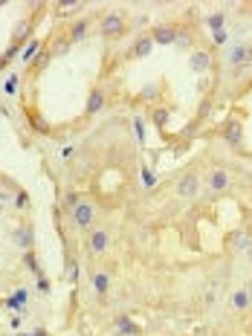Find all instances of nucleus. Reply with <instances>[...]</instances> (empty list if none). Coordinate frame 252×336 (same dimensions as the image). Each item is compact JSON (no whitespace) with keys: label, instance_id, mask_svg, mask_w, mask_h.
I'll return each mask as SVG.
<instances>
[{"label":"nucleus","instance_id":"13","mask_svg":"<svg viewBox=\"0 0 252 336\" xmlns=\"http://www.w3.org/2000/svg\"><path fill=\"white\" fill-rule=\"evenodd\" d=\"M93 290H96V296H108V290H110V278H108V273H93Z\"/></svg>","mask_w":252,"mask_h":336},{"label":"nucleus","instance_id":"22","mask_svg":"<svg viewBox=\"0 0 252 336\" xmlns=\"http://www.w3.org/2000/svg\"><path fill=\"white\" fill-rule=\"evenodd\" d=\"M235 247H238V249H246V247H249V238H246V235H235Z\"/></svg>","mask_w":252,"mask_h":336},{"label":"nucleus","instance_id":"26","mask_svg":"<svg viewBox=\"0 0 252 336\" xmlns=\"http://www.w3.org/2000/svg\"><path fill=\"white\" fill-rule=\"evenodd\" d=\"M154 119H157V125H165V119H168V113H165V110H157V113H154Z\"/></svg>","mask_w":252,"mask_h":336},{"label":"nucleus","instance_id":"2","mask_svg":"<svg viewBox=\"0 0 252 336\" xmlns=\"http://www.w3.org/2000/svg\"><path fill=\"white\" fill-rule=\"evenodd\" d=\"M70 218H72V223H75L79 229H87V226L96 221V209H93L90 200H81L79 206H72L70 209Z\"/></svg>","mask_w":252,"mask_h":336},{"label":"nucleus","instance_id":"14","mask_svg":"<svg viewBox=\"0 0 252 336\" xmlns=\"http://www.w3.org/2000/svg\"><path fill=\"white\" fill-rule=\"evenodd\" d=\"M102 107H105V93H102V90H93L90 99H87V116L99 113Z\"/></svg>","mask_w":252,"mask_h":336},{"label":"nucleus","instance_id":"23","mask_svg":"<svg viewBox=\"0 0 252 336\" xmlns=\"http://www.w3.org/2000/svg\"><path fill=\"white\" fill-rule=\"evenodd\" d=\"M64 203H67V206H70V209H72V206H79V203H81V197L75 195V191H70V195L64 197Z\"/></svg>","mask_w":252,"mask_h":336},{"label":"nucleus","instance_id":"11","mask_svg":"<svg viewBox=\"0 0 252 336\" xmlns=\"http://www.w3.org/2000/svg\"><path fill=\"white\" fill-rule=\"evenodd\" d=\"M87 29H90V23H87V20H75V23L70 27V38H67V41H70V44H79V41H84V38H87Z\"/></svg>","mask_w":252,"mask_h":336},{"label":"nucleus","instance_id":"1","mask_svg":"<svg viewBox=\"0 0 252 336\" xmlns=\"http://www.w3.org/2000/svg\"><path fill=\"white\" fill-rule=\"evenodd\" d=\"M99 29H102L105 38H122L125 35V18H122L119 12H108V15L102 18Z\"/></svg>","mask_w":252,"mask_h":336},{"label":"nucleus","instance_id":"10","mask_svg":"<svg viewBox=\"0 0 252 336\" xmlns=\"http://www.w3.org/2000/svg\"><path fill=\"white\" fill-rule=\"evenodd\" d=\"M151 38H154V44H174V41H177V29L168 27V23H162V27H157L151 32Z\"/></svg>","mask_w":252,"mask_h":336},{"label":"nucleus","instance_id":"17","mask_svg":"<svg viewBox=\"0 0 252 336\" xmlns=\"http://www.w3.org/2000/svg\"><path fill=\"white\" fill-rule=\"evenodd\" d=\"M18 87H20V79H18V76H9V79H6V84H3V90H6L9 96H15V93H18Z\"/></svg>","mask_w":252,"mask_h":336},{"label":"nucleus","instance_id":"7","mask_svg":"<svg viewBox=\"0 0 252 336\" xmlns=\"http://www.w3.org/2000/svg\"><path fill=\"white\" fill-rule=\"evenodd\" d=\"M209 180V188L212 191H223V188H229V171H223V168H212L206 174Z\"/></svg>","mask_w":252,"mask_h":336},{"label":"nucleus","instance_id":"28","mask_svg":"<svg viewBox=\"0 0 252 336\" xmlns=\"http://www.w3.org/2000/svg\"><path fill=\"white\" fill-rule=\"evenodd\" d=\"M20 336H32V333H20Z\"/></svg>","mask_w":252,"mask_h":336},{"label":"nucleus","instance_id":"9","mask_svg":"<svg viewBox=\"0 0 252 336\" xmlns=\"http://www.w3.org/2000/svg\"><path fill=\"white\" fill-rule=\"evenodd\" d=\"M229 304H232L235 313H246V310H249V304H252V293L246 290V287L235 290V293H232V301H229Z\"/></svg>","mask_w":252,"mask_h":336},{"label":"nucleus","instance_id":"24","mask_svg":"<svg viewBox=\"0 0 252 336\" xmlns=\"http://www.w3.org/2000/svg\"><path fill=\"white\" fill-rule=\"evenodd\" d=\"M212 38H215V44H226V41H229V35H226L223 29H220V32H212Z\"/></svg>","mask_w":252,"mask_h":336},{"label":"nucleus","instance_id":"15","mask_svg":"<svg viewBox=\"0 0 252 336\" xmlns=\"http://www.w3.org/2000/svg\"><path fill=\"white\" fill-rule=\"evenodd\" d=\"M206 23L212 27V32H220L223 23H226V15H223V12H215V15H209V18H206Z\"/></svg>","mask_w":252,"mask_h":336},{"label":"nucleus","instance_id":"8","mask_svg":"<svg viewBox=\"0 0 252 336\" xmlns=\"http://www.w3.org/2000/svg\"><path fill=\"white\" fill-rule=\"evenodd\" d=\"M189 67L194 73H206L209 67H212V53H206V50H194L189 58Z\"/></svg>","mask_w":252,"mask_h":336},{"label":"nucleus","instance_id":"5","mask_svg":"<svg viewBox=\"0 0 252 336\" xmlns=\"http://www.w3.org/2000/svg\"><path fill=\"white\" fill-rule=\"evenodd\" d=\"M220 133H223V139L229 142V145H241L243 142V125L238 122V119H226Z\"/></svg>","mask_w":252,"mask_h":336},{"label":"nucleus","instance_id":"21","mask_svg":"<svg viewBox=\"0 0 252 336\" xmlns=\"http://www.w3.org/2000/svg\"><path fill=\"white\" fill-rule=\"evenodd\" d=\"M27 32H29V20H23V23L15 29V41H23V38H27Z\"/></svg>","mask_w":252,"mask_h":336},{"label":"nucleus","instance_id":"4","mask_svg":"<svg viewBox=\"0 0 252 336\" xmlns=\"http://www.w3.org/2000/svg\"><path fill=\"white\" fill-rule=\"evenodd\" d=\"M87 247H90L93 255H105V252L110 249V235L105 229H93L90 238H87Z\"/></svg>","mask_w":252,"mask_h":336},{"label":"nucleus","instance_id":"27","mask_svg":"<svg viewBox=\"0 0 252 336\" xmlns=\"http://www.w3.org/2000/svg\"><path fill=\"white\" fill-rule=\"evenodd\" d=\"M209 110H212V105H209V102H203V107H200V116H209Z\"/></svg>","mask_w":252,"mask_h":336},{"label":"nucleus","instance_id":"20","mask_svg":"<svg viewBox=\"0 0 252 336\" xmlns=\"http://www.w3.org/2000/svg\"><path fill=\"white\" fill-rule=\"evenodd\" d=\"M142 180H145V186H157V174L151 168H142Z\"/></svg>","mask_w":252,"mask_h":336},{"label":"nucleus","instance_id":"19","mask_svg":"<svg viewBox=\"0 0 252 336\" xmlns=\"http://www.w3.org/2000/svg\"><path fill=\"white\" fill-rule=\"evenodd\" d=\"M18 241H20V247L27 249L29 244H32V232H29V229H20V232H18Z\"/></svg>","mask_w":252,"mask_h":336},{"label":"nucleus","instance_id":"6","mask_svg":"<svg viewBox=\"0 0 252 336\" xmlns=\"http://www.w3.org/2000/svg\"><path fill=\"white\" fill-rule=\"evenodd\" d=\"M226 61L232 64V67L249 64V61H252V44H238V46H232V53L226 55Z\"/></svg>","mask_w":252,"mask_h":336},{"label":"nucleus","instance_id":"25","mask_svg":"<svg viewBox=\"0 0 252 336\" xmlns=\"http://www.w3.org/2000/svg\"><path fill=\"white\" fill-rule=\"evenodd\" d=\"M32 53H38V41L27 46V53H23V61H29V58H32Z\"/></svg>","mask_w":252,"mask_h":336},{"label":"nucleus","instance_id":"16","mask_svg":"<svg viewBox=\"0 0 252 336\" xmlns=\"http://www.w3.org/2000/svg\"><path fill=\"white\" fill-rule=\"evenodd\" d=\"M116 327H119V333H136V325L131 322V319H125V316L116 319Z\"/></svg>","mask_w":252,"mask_h":336},{"label":"nucleus","instance_id":"18","mask_svg":"<svg viewBox=\"0 0 252 336\" xmlns=\"http://www.w3.org/2000/svg\"><path fill=\"white\" fill-rule=\"evenodd\" d=\"M84 3L81 0H72V3H58V15H70L72 9H81Z\"/></svg>","mask_w":252,"mask_h":336},{"label":"nucleus","instance_id":"3","mask_svg":"<svg viewBox=\"0 0 252 336\" xmlns=\"http://www.w3.org/2000/svg\"><path fill=\"white\" fill-rule=\"evenodd\" d=\"M197 195H200V174L197 171H189V174L177 183V197H183V200H194Z\"/></svg>","mask_w":252,"mask_h":336},{"label":"nucleus","instance_id":"12","mask_svg":"<svg viewBox=\"0 0 252 336\" xmlns=\"http://www.w3.org/2000/svg\"><path fill=\"white\" fill-rule=\"evenodd\" d=\"M151 50H154V38L151 35H142L139 41H136V46H134V58H148Z\"/></svg>","mask_w":252,"mask_h":336}]
</instances>
